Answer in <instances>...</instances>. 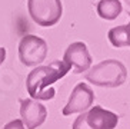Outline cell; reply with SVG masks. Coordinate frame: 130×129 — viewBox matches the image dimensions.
<instances>
[{
  "instance_id": "52a82bcc",
  "label": "cell",
  "mask_w": 130,
  "mask_h": 129,
  "mask_svg": "<svg viewBox=\"0 0 130 129\" xmlns=\"http://www.w3.org/2000/svg\"><path fill=\"white\" fill-rule=\"evenodd\" d=\"M20 116L26 129H36L44 123L47 109L36 99H24L20 105Z\"/></svg>"
},
{
  "instance_id": "3957f363",
  "label": "cell",
  "mask_w": 130,
  "mask_h": 129,
  "mask_svg": "<svg viewBox=\"0 0 130 129\" xmlns=\"http://www.w3.org/2000/svg\"><path fill=\"white\" fill-rule=\"evenodd\" d=\"M31 20L42 27L54 26L63 15L61 0H27Z\"/></svg>"
},
{
  "instance_id": "9c48e42d",
  "label": "cell",
  "mask_w": 130,
  "mask_h": 129,
  "mask_svg": "<svg viewBox=\"0 0 130 129\" xmlns=\"http://www.w3.org/2000/svg\"><path fill=\"white\" fill-rule=\"evenodd\" d=\"M107 37H109V42L115 47L130 46V13H129V23L110 29L109 33H107Z\"/></svg>"
},
{
  "instance_id": "ba28073f",
  "label": "cell",
  "mask_w": 130,
  "mask_h": 129,
  "mask_svg": "<svg viewBox=\"0 0 130 129\" xmlns=\"http://www.w3.org/2000/svg\"><path fill=\"white\" fill-rule=\"evenodd\" d=\"M84 121L90 129H115L119 116L102 106H93L89 112H84Z\"/></svg>"
},
{
  "instance_id": "8992f818",
  "label": "cell",
  "mask_w": 130,
  "mask_h": 129,
  "mask_svg": "<svg viewBox=\"0 0 130 129\" xmlns=\"http://www.w3.org/2000/svg\"><path fill=\"white\" fill-rule=\"evenodd\" d=\"M63 60L73 68L74 73H83L92 66V56L89 53V49L86 43L83 42H74L66 49L63 55Z\"/></svg>"
},
{
  "instance_id": "5bb4252c",
  "label": "cell",
  "mask_w": 130,
  "mask_h": 129,
  "mask_svg": "<svg viewBox=\"0 0 130 129\" xmlns=\"http://www.w3.org/2000/svg\"><path fill=\"white\" fill-rule=\"evenodd\" d=\"M124 2L127 3V6H130V0H124Z\"/></svg>"
},
{
  "instance_id": "30bf717a",
  "label": "cell",
  "mask_w": 130,
  "mask_h": 129,
  "mask_svg": "<svg viewBox=\"0 0 130 129\" xmlns=\"http://www.w3.org/2000/svg\"><path fill=\"white\" fill-rule=\"evenodd\" d=\"M96 9H97V15L104 20H115L123 11L120 0H100Z\"/></svg>"
},
{
  "instance_id": "6da1fadb",
  "label": "cell",
  "mask_w": 130,
  "mask_h": 129,
  "mask_svg": "<svg viewBox=\"0 0 130 129\" xmlns=\"http://www.w3.org/2000/svg\"><path fill=\"white\" fill-rule=\"evenodd\" d=\"M70 66L64 60H54L44 66H37L27 75L26 89L31 99L36 100H50L56 95L52 85L67 75Z\"/></svg>"
},
{
  "instance_id": "5b68a950",
  "label": "cell",
  "mask_w": 130,
  "mask_h": 129,
  "mask_svg": "<svg viewBox=\"0 0 130 129\" xmlns=\"http://www.w3.org/2000/svg\"><path fill=\"white\" fill-rule=\"evenodd\" d=\"M93 102H94V92L92 91V87L89 85L80 82L72 91L69 100L63 108V115L69 116V115H73V113L86 112L93 105Z\"/></svg>"
},
{
  "instance_id": "8fae6325",
  "label": "cell",
  "mask_w": 130,
  "mask_h": 129,
  "mask_svg": "<svg viewBox=\"0 0 130 129\" xmlns=\"http://www.w3.org/2000/svg\"><path fill=\"white\" fill-rule=\"evenodd\" d=\"M72 129H90L89 125L86 123V121H84V112H82L80 116H77L76 121L73 122Z\"/></svg>"
},
{
  "instance_id": "4fadbf2b",
  "label": "cell",
  "mask_w": 130,
  "mask_h": 129,
  "mask_svg": "<svg viewBox=\"0 0 130 129\" xmlns=\"http://www.w3.org/2000/svg\"><path fill=\"white\" fill-rule=\"evenodd\" d=\"M6 60V49L4 47H0V66H2V63Z\"/></svg>"
},
{
  "instance_id": "7c38bea8",
  "label": "cell",
  "mask_w": 130,
  "mask_h": 129,
  "mask_svg": "<svg viewBox=\"0 0 130 129\" xmlns=\"http://www.w3.org/2000/svg\"><path fill=\"white\" fill-rule=\"evenodd\" d=\"M3 129H26V126L22 122V119H14V121H10L9 123H6Z\"/></svg>"
},
{
  "instance_id": "277c9868",
  "label": "cell",
  "mask_w": 130,
  "mask_h": 129,
  "mask_svg": "<svg viewBox=\"0 0 130 129\" xmlns=\"http://www.w3.org/2000/svg\"><path fill=\"white\" fill-rule=\"evenodd\" d=\"M47 43L44 39L26 34L19 43V59L24 66H37L47 57Z\"/></svg>"
},
{
  "instance_id": "7a4b0ae2",
  "label": "cell",
  "mask_w": 130,
  "mask_h": 129,
  "mask_svg": "<svg viewBox=\"0 0 130 129\" xmlns=\"http://www.w3.org/2000/svg\"><path fill=\"white\" fill-rule=\"evenodd\" d=\"M126 79V66L116 59H106L86 70V80L100 87H119Z\"/></svg>"
}]
</instances>
